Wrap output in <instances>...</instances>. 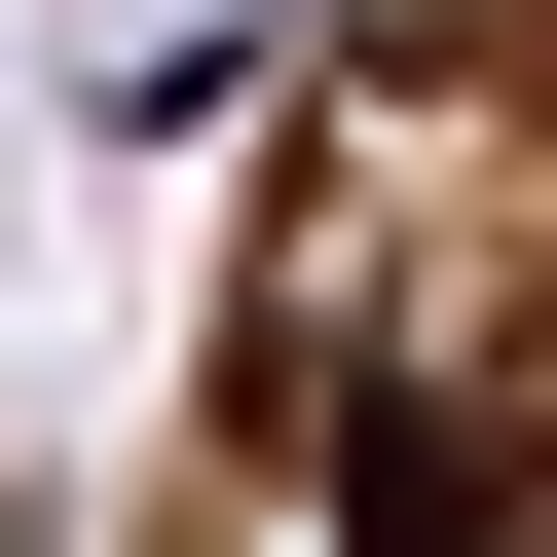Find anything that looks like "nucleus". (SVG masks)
I'll return each mask as SVG.
<instances>
[{
  "label": "nucleus",
  "mask_w": 557,
  "mask_h": 557,
  "mask_svg": "<svg viewBox=\"0 0 557 557\" xmlns=\"http://www.w3.org/2000/svg\"><path fill=\"white\" fill-rule=\"evenodd\" d=\"M335 557H520V483H483V409H335Z\"/></svg>",
  "instance_id": "1"
}]
</instances>
